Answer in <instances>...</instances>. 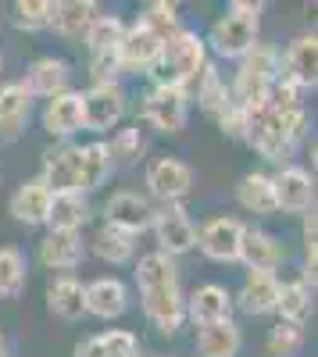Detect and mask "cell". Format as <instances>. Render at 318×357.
<instances>
[{
  "instance_id": "obj_25",
  "label": "cell",
  "mask_w": 318,
  "mask_h": 357,
  "mask_svg": "<svg viewBox=\"0 0 318 357\" xmlns=\"http://www.w3.org/2000/svg\"><path fill=\"white\" fill-rule=\"evenodd\" d=\"M47 311L61 321H79L86 314V282L75 275H54L47 286Z\"/></svg>"
},
{
  "instance_id": "obj_23",
  "label": "cell",
  "mask_w": 318,
  "mask_h": 357,
  "mask_svg": "<svg viewBox=\"0 0 318 357\" xmlns=\"http://www.w3.org/2000/svg\"><path fill=\"white\" fill-rule=\"evenodd\" d=\"M82 257H86L82 232H47L40 240V264L57 275H72L82 264Z\"/></svg>"
},
{
  "instance_id": "obj_16",
  "label": "cell",
  "mask_w": 318,
  "mask_h": 357,
  "mask_svg": "<svg viewBox=\"0 0 318 357\" xmlns=\"http://www.w3.org/2000/svg\"><path fill=\"white\" fill-rule=\"evenodd\" d=\"M233 318V293L222 282H204L186 296V321H193L197 329L215 321H229Z\"/></svg>"
},
{
  "instance_id": "obj_1",
  "label": "cell",
  "mask_w": 318,
  "mask_h": 357,
  "mask_svg": "<svg viewBox=\"0 0 318 357\" xmlns=\"http://www.w3.org/2000/svg\"><path fill=\"white\" fill-rule=\"evenodd\" d=\"M136 289L143 314L161 336H176L186 325V293L179 282V268L165 254H143L136 261Z\"/></svg>"
},
{
  "instance_id": "obj_17",
  "label": "cell",
  "mask_w": 318,
  "mask_h": 357,
  "mask_svg": "<svg viewBox=\"0 0 318 357\" xmlns=\"http://www.w3.org/2000/svg\"><path fill=\"white\" fill-rule=\"evenodd\" d=\"M275 301H279V275L275 272H247L243 286L233 296V307H240L250 318H265V314H275Z\"/></svg>"
},
{
  "instance_id": "obj_30",
  "label": "cell",
  "mask_w": 318,
  "mask_h": 357,
  "mask_svg": "<svg viewBox=\"0 0 318 357\" xmlns=\"http://www.w3.org/2000/svg\"><path fill=\"white\" fill-rule=\"evenodd\" d=\"M315 311V289L304 279H286L279 282V301H275V314L279 321L290 325H304Z\"/></svg>"
},
{
  "instance_id": "obj_4",
  "label": "cell",
  "mask_w": 318,
  "mask_h": 357,
  "mask_svg": "<svg viewBox=\"0 0 318 357\" xmlns=\"http://www.w3.org/2000/svg\"><path fill=\"white\" fill-rule=\"evenodd\" d=\"M257 33H262V4H254V0H233L211 22L204 47L215 50V57H222V61H243L257 47Z\"/></svg>"
},
{
  "instance_id": "obj_45",
  "label": "cell",
  "mask_w": 318,
  "mask_h": 357,
  "mask_svg": "<svg viewBox=\"0 0 318 357\" xmlns=\"http://www.w3.org/2000/svg\"><path fill=\"white\" fill-rule=\"evenodd\" d=\"M0 68H4V57H0Z\"/></svg>"
},
{
  "instance_id": "obj_39",
  "label": "cell",
  "mask_w": 318,
  "mask_h": 357,
  "mask_svg": "<svg viewBox=\"0 0 318 357\" xmlns=\"http://www.w3.org/2000/svg\"><path fill=\"white\" fill-rule=\"evenodd\" d=\"M11 18L18 33H43L50 22V0H18L11 8Z\"/></svg>"
},
{
  "instance_id": "obj_10",
  "label": "cell",
  "mask_w": 318,
  "mask_h": 357,
  "mask_svg": "<svg viewBox=\"0 0 318 357\" xmlns=\"http://www.w3.org/2000/svg\"><path fill=\"white\" fill-rule=\"evenodd\" d=\"M247 225L233 215H215L197 229V250L215 264H236Z\"/></svg>"
},
{
  "instance_id": "obj_28",
  "label": "cell",
  "mask_w": 318,
  "mask_h": 357,
  "mask_svg": "<svg viewBox=\"0 0 318 357\" xmlns=\"http://www.w3.org/2000/svg\"><path fill=\"white\" fill-rule=\"evenodd\" d=\"M114 172V161L107 154V143L93 139V143H79V186H82V197L90 190H100Z\"/></svg>"
},
{
  "instance_id": "obj_20",
  "label": "cell",
  "mask_w": 318,
  "mask_h": 357,
  "mask_svg": "<svg viewBox=\"0 0 318 357\" xmlns=\"http://www.w3.org/2000/svg\"><path fill=\"white\" fill-rule=\"evenodd\" d=\"M129 311V286L114 275H100L93 282H86V314H93L100 321H114Z\"/></svg>"
},
{
  "instance_id": "obj_2",
  "label": "cell",
  "mask_w": 318,
  "mask_h": 357,
  "mask_svg": "<svg viewBox=\"0 0 318 357\" xmlns=\"http://www.w3.org/2000/svg\"><path fill=\"white\" fill-rule=\"evenodd\" d=\"M204 68H208L204 36L193 33V29H179L172 40L161 43V54H158V61H154V68L147 75H151V86L183 89V93H190Z\"/></svg>"
},
{
  "instance_id": "obj_38",
  "label": "cell",
  "mask_w": 318,
  "mask_h": 357,
  "mask_svg": "<svg viewBox=\"0 0 318 357\" xmlns=\"http://www.w3.org/2000/svg\"><path fill=\"white\" fill-rule=\"evenodd\" d=\"M143 151H147V143H143V132L139 126H129V129H119L111 136L107 143V154L114 165H136L143 158Z\"/></svg>"
},
{
  "instance_id": "obj_33",
  "label": "cell",
  "mask_w": 318,
  "mask_h": 357,
  "mask_svg": "<svg viewBox=\"0 0 318 357\" xmlns=\"http://www.w3.org/2000/svg\"><path fill=\"white\" fill-rule=\"evenodd\" d=\"M190 93L197 97V107L204 111L208 118H218L222 114V107L229 104V86H225V79L218 75V68L208 61V68L200 72V79L193 82V89Z\"/></svg>"
},
{
  "instance_id": "obj_34",
  "label": "cell",
  "mask_w": 318,
  "mask_h": 357,
  "mask_svg": "<svg viewBox=\"0 0 318 357\" xmlns=\"http://www.w3.org/2000/svg\"><path fill=\"white\" fill-rule=\"evenodd\" d=\"M29 261L18 247H0V301H15L25 293Z\"/></svg>"
},
{
  "instance_id": "obj_13",
  "label": "cell",
  "mask_w": 318,
  "mask_h": 357,
  "mask_svg": "<svg viewBox=\"0 0 318 357\" xmlns=\"http://www.w3.org/2000/svg\"><path fill=\"white\" fill-rule=\"evenodd\" d=\"M40 183L54 193H79L82 197V186H79V143H61L54 151L43 154V168H40Z\"/></svg>"
},
{
  "instance_id": "obj_3",
  "label": "cell",
  "mask_w": 318,
  "mask_h": 357,
  "mask_svg": "<svg viewBox=\"0 0 318 357\" xmlns=\"http://www.w3.org/2000/svg\"><path fill=\"white\" fill-rule=\"evenodd\" d=\"M308 107H294V111H272L262 107L250 114V129H247V143L262 154L268 165H282L294 154V146L304 139L308 132Z\"/></svg>"
},
{
  "instance_id": "obj_11",
  "label": "cell",
  "mask_w": 318,
  "mask_h": 357,
  "mask_svg": "<svg viewBox=\"0 0 318 357\" xmlns=\"http://www.w3.org/2000/svg\"><path fill=\"white\" fill-rule=\"evenodd\" d=\"M272 193H275V211L286 215L315 211V175L301 165H282L272 175Z\"/></svg>"
},
{
  "instance_id": "obj_5",
  "label": "cell",
  "mask_w": 318,
  "mask_h": 357,
  "mask_svg": "<svg viewBox=\"0 0 318 357\" xmlns=\"http://www.w3.org/2000/svg\"><path fill=\"white\" fill-rule=\"evenodd\" d=\"M279 75H282L279 50L268 47V43H257L243 61H236V75H233V82H229V100L247 107L250 114L262 111L265 100H268V89Z\"/></svg>"
},
{
  "instance_id": "obj_35",
  "label": "cell",
  "mask_w": 318,
  "mask_h": 357,
  "mask_svg": "<svg viewBox=\"0 0 318 357\" xmlns=\"http://www.w3.org/2000/svg\"><path fill=\"white\" fill-rule=\"evenodd\" d=\"M122 33H126V22L119 15H97V22L90 25V33H86V50H90V57L97 54H114L122 43Z\"/></svg>"
},
{
  "instance_id": "obj_14",
  "label": "cell",
  "mask_w": 318,
  "mask_h": 357,
  "mask_svg": "<svg viewBox=\"0 0 318 357\" xmlns=\"http://www.w3.org/2000/svg\"><path fill=\"white\" fill-rule=\"evenodd\" d=\"M22 86L29 89V97H40V100H50L57 93H68L72 89V65L65 61V57H54V54H43L36 57L33 65L25 68V79Z\"/></svg>"
},
{
  "instance_id": "obj_41",
  "label": "cell",
  "mask_w": 318,
  "mask_h": 357,
  "mask_svg": "<svg viewBox=\"0 0 318 357\" xmlns=\"http://www.w3.org/2000/svg\"><path fill=\"white\" fill-rule=\"evenodd\" d=\"M215 122H218L222 136H229V139H243V143H247V129H250V111H247V107H240V104L229 100V104L222 107V114L215 118Z\"/></svg>"
},
{
  "instance_id": "obj_32",
  "label": "cell",
  "mask_w": 318,
  "mask_h": 357,
  "mask_svg": "<svg viewBox=\"0 0 318 357\" xmlns=\"http://www.w3.org/2000/svg\"><path fill=\"white\" fill-rule=\"evenodd\" d=\"M90 250L104 261V264H129L136 257V236L129 232H119L111 225H100L90 240Z\"/></svg>"
},
{
  "instance_id": "obj_9",
  "label": "cell",
  "mask_w": 318,
  "mask_h": 357,
  "mask_svg": "<svg viewBox=\"0 0 318 357\" xmlns=\"http://www.w3.org/2000/svg\"><path fill=\"white\" fill-rule=\"evenodd\" d=\"M143 183H147V193L161 204H183L193 190V168L176 158V154H161L147 165L143 172Z\"/></svg>"
},
{
  "instance_id": "obj_29",
  "label": "cell",
  "mask_w": 318,
  "mask_h": 357,
  "mask_svg": "<svg viewBox=\"0 0 318 357\" xmlns=\"http://www.w3.org/2000/svg\"><path fill=\"white\" fill-rule=\"evenodd\" d=\"M236 204L243 207L247 215H279L275 211V193H272V175L265 172H247L236 183Z\"/></svg>"
},
{
  "instance_id": "obj_8",
  "label": "cell",
  "mask_w": 318,
  "mask_h": 357,
  "mask_svg": "<svg viewBox=\"0 0 318 357\" xmlns=\"http://www.w3.org/2000/svg\"><path fill=\"white\" fill-rule=\"evenodd\" d=\"M151 232L158 240V254H165L172 261L190 254V250H197V222L186 215L183 204H161V207H154Z\"/></svg>"
},
{
  "instance_id": "obj_36",
  "label": "cell",
  "mask_w": 318,
  "mask_h": 357,
  "mask_svg": "<svg viewBox=\"0 0 318 357\" xmlns=\"http://www.w3.org/2000/svg\"><path fill=\"white\" fill-rule=\"evenodd\" d=\"M136 22H139V25H147L161 43L172 40V36H176L179 29H183V25H179V8H176V4H168V0H154V4H147Z\"/></svg>"
},
{
  "instance_id": "obj_44",
  "label": "cell",
  "mask_w": 318,
  "mask_h": 357,
  "mask_svg": "<svg viewBox=\"0 0 318 357\" xmlns=\"http://www.w3.org/2000/svg\"><path fill=\"white\" fill-rule=\"evenodd\" d=\"M0 357H11V340L0 333Z\"/></svg>"
},
{
  "instance_id": "obj_7",
  "label": "cell",
  "mask_w": 318,
  "mask_h": 357,
  "mask_svg": "<svg viewBox=\"0 0 318 357\" xmlns=\"http://www.w3.org/2000/svg\"><path fill=\"white\" fill-rule=\"evenodd\" d=\"M139 118L151 129H158L161 136H176L186 129L190 118V93L183 89H165V86H151L139 97Z\"/></svg>"
},
{
  "instance_id": "obj_43",
  "label": "cell",
  "mask_w": 318,
  "mask_h": 357,
  "mask_svg": "<svg viewBox=\"0 0 318 357\" xmlns=\"http://www.w3.org/2000/svg\"><path fill=\"white\" fill-rule=\"evenodd\" d=\"M75 357H107V354H104L100 340H97V336H90V340H82V343L75 347Z\"/></svg>"
},
{
  "instance_id": "obj_19",
  "label": "cell",
  "mask_w": 318,
  "mask_h": 357,
  "mask_svg": "<svg viewBox=\"0 0 318 357\" xmlns=\"http://www.w3.org/2000/svg\"><path fill=\"white\" fill-rule=\"evenodd\" d=\"M43 129L54 136V139H72L75 132H82V93L79 89H68V93H57L43 104V114H40Z\"/></svg>"
},
{
  "instance_id": "obj_37",
  "label": "cell",
  "mask_w": 318,
  "mask_h": 357,
  "mask_svg": "<svg viewBox=\"0 0 318 357\" xmlns=\"http://www.w3.org/2000/svg\"><path fill=\"white\" fill-rule=\"evenodd\" d=\"M304 325H290V321H275L268 336H265V347L272 357H297L304 350Z\"/></svg>"
},
{
  "instance_id": "obj_12",
  "label": "cell",
  "mask_w": 318,
  "mask_h": 357,
  "mask_svg": "<svg viewBox=\"0 0 318 357\" xmlns=\"http://www.w3.org/2000/svg\"><path fill=\"white\" fill-rule=\"evenodd\" d=\"M151 222H154V204H151V197H143L136 190H119L104 200V225H111V229L139 236L151 229Z\"/></svg>"
},
{
  "instance_id": "obj_22",
  "label": "cell",
  "mask_w": 318,
  "mask_h": 357,
  "mask_svg": "<svg viewBox=\"0 0 318 357\" xmlns=\"http://www.w3.org/2000/svg\"><path fill=\"white\" fill-rule=\"evenodd\" d=\"M50 200H54V193L40 183V178H25V183L11 193L8 211H11V218H15L18 225H25V229H40V225H47Z\"/></svg>"
},
{
  "instance_id": "obj_27",
  "label": "cell",
  "mask_w": 318,
  "mask_h": 357,
  "mask_svg": "<svg viewBox=\"0 0 318 357\" xmlns=\"http://www.w3.org/2000/svg\"><path fill=\"white\" fill-rule=\"evenodd\" d=\"M243 350V329L229 318L197 329V354L200 357H240Z\"/></svg>"
},
{
  "instance_id": "obj_42",
  "label": "cell",
  "mask_w": 318,
  "mask_h": 357,
  "mask_svg": "<svg viewBox=\"0 0 318 357\" xmlns=\"http://www.w3.org/2000/svg\"><path fill=\"white\" fill-rule=\"evenodd\" d=\"M97 340L107 357H139V340L129 329H104Z\"/></svg>"
},
{
  "instance_id": "obj_18",
  "label": "cell",
  "mask_w": 318,
  "mask_h": 357,
  "mask_svg": "<svg viewBox=\"0 0 318 357\" xmlns=\"http://www.w3.org/2000/svg\"><path fill=\"white\" fill-rule=\"evenodd\" d=\"M100 8L93 0H50V22L47 29H54L61 40H86L90 25L97 22Z\"/></svg>"
},
{
  "instance_id": "obj_24",
  "label": "cell",
  "mask_w": 318,
  "mask_h": 357,
  "mask_svg": "<svg viewBox=\"0 0 318 357\" xmlns=\"http://www.w3.org/2000/svg\"><path fill=\"white\" fill-rule=\"evenodd\" d=\"M279 65L290 82H297L301 89H315L318 86V40H315V33L297 36L286 47V54H279Z\"/></svg>"
},
{
  "instance_id": "obj_6",
  "label": "cell",
  "mask_w": 318,
  "mask_h": 357,
  "mask_svg": "<svg viewBox=\"0 0 318 357\" xmlns=\"http://www.w3.org/2000/svg\"><path fill=\"white\" fill-rule=\"evenodd\" d=\"M82 93V129L104 136L111 129L122 126V118L129 111V97L122 82H90V89H79Z\"/></svg>"
},
{
  "instance_id": "obj_26",
  "label": "cell",
  "mask_w": 318,
  "mask_h": 357,
  "mask_svg": "<svg viewBox=\"0 0 318 357\" xmlns=\"http://www.w3.org/2000/svg\"><path fill=\"white\" fill-rule=\"evenodd\" d=\"M282 257H286V250L272 232H265V229H247L243 232L240 261L247 264V272H275L282 264Z\"/></svg>"
},
{
  "instance_id": "obj_21",
  "label": "cell",
  "mask_w": 318,
  "mask_h": 357,
  "mask_svg": "<svg viewBox=\"0 0 318 357\" xmlns=\"http://www.w3.org/2000/svg\"><path fill=\"white\" fill-rule=\"evenodd\" d=\"M29 111H33V97L22 86V79L0 82V143H18L29 122Z\"/></svg>"
},
{
  "instance_id": "obj_15",
  "label": "cell",
  "mask_w": 318,
  "mask_h": 357,
  "mask_svg": "<svg viewBox=\"0 0 318 357\" xmlns=\"http://www.w3.org/2000/svg\"><path fill=\"white\" fill-rule=\"evenodd\" d=\"M158 54H161V40L151 33L147 25H126V33H122V43H119V65L122 72H132V75H147L158 61Z\"/></svg>"
},
{
  "instance_id": "obj_40",
  "label": "cell",
  "mask_w": 318,
  "mask_h": 357,
  "mask_svg": "<svg viewBox=\"0 0 318 357\" xmlns=\"http://www.w3.org/2000/svg\"><path fill=\"white\" fill-rule=\"evenodd\" d=\"M304 89L297 86V82H290L286 75H279L275 82H272V89H268V100H265V107H272V111H294V107H304Z\"/></svg>"
},
{
  "instance_id": "obj_31",
  "label": "cell",
  "mask_w": 318,
  "mask_h": 357,
  "mask_svg": "<svg viewBox=\"0 0 318 357\" xmlns=\"http://www.w3.org/2000/svg\"><path fill=\"white\" fill-rule=\"evenodd\" d=\"M86 222H90V204H86V197L61 193L50 200V215H47L50 232H82Z\"/></svg>"
}]
</instances>
